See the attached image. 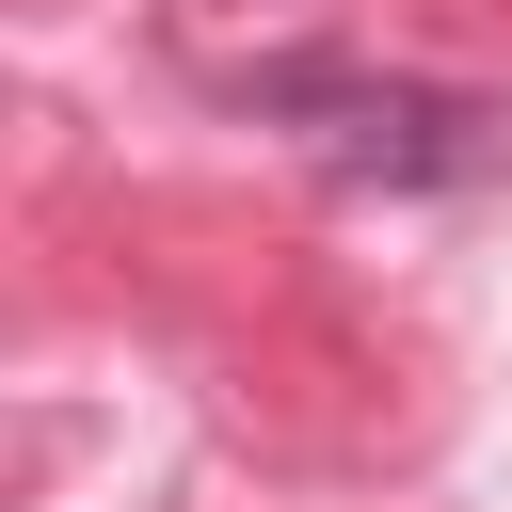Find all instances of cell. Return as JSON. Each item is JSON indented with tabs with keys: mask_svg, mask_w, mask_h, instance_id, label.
Returning <instances> with one entry per match:
<instances>
[{
	"mask_svg": "<svg viewBox=\"0 0 512 512\" xmlns=\"http://www.w3.org/2000/svg\"><path fill=\"white\" fill-rule=\"evenodd\" d=\"M240 96H256V112H288V128H320V160H336V176H384V192H448V176H480V160L512 144V112H496V96H464V80L256 64Z\"/></svg>",
	"mask_w": 512,
	"mask_h": 512,
	"instance_id": "6da1fadb",
	"label": "cell"
}]
</instances>
